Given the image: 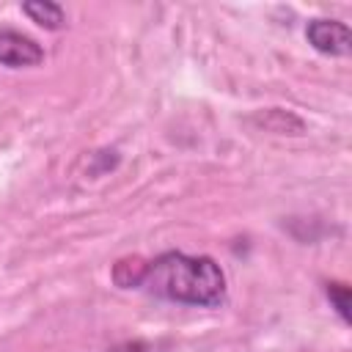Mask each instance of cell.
Wrapping results in <instances>:
<instances>
[{"label": "cell", "mask_w": 352, "mask_h": 352, "mask_svg": "<svg viewBox=\"0 0 352 352\" xmlns=\"http://www.w3.org/2000/svg\"><path fill=\"white\" fill-rule=\"evenodd\" d=\"M305 38L322 55L346 58L352 52V33L338 19H311L305 28Z\"/></svg>", "instance_id": "2"}, {"label": "cell", "mask_w": 352, "mask_h": 352, "mask_svg": "<svg viewBox=\"0 0 352 352\" xmlns=\"http://www.w3.org/2000/svg\"><path fill=\"white\" fill-rule=\"evenodd\" d=\"M138 289L182 305L220 308L226 302V275L220 264L212 256H187L182 250H168L146 261Z\"/></svg>", "instance_id": "1"}, {"label": "cell", "mask_w": 352, "mask_h": 352, "mask_svg": "<svg viewBox=\"0 0 352 352\" xmlns=\"http://www.w3.org/2000/svg\"><path fill=\"white\" fill-rule=\"evenodd\" d=\"M327 300L333 302V308H336V314L341 316V322H352V314H349V302H352V297H349V286H344V283H327Z\"/></svg>", "instance_id": "5"}, {"label": "cell", "mask_w": 352, "mask_h": 352, "mask_svg": "<svg viewBox=\"0 0 352 352\" xmlns=\"http://www.w3.org/2000/svg\"><path fill=\"white\" fill-rule=\"evenodd\" d=\"M44 60L41 44L19 30H0V63L8 69H28Z\"/></svg>", "instance_id": "3"}, {"label": "cell", "mask_w": 352, "mask_h": 352, "mask_svg": "<svg viewBox=\"0 0 352 352\" xmlns=\"http://www.w3.org/2000/svg\"><path fill=\"white\" fill-rule=\"evenodd\" d=\"M22 11H25L36 25H41V28H47V30H60V28L66 25L63 8H60L58 3H52V0H28V3H22Z\"/></svg>", "instance_id": "4"}, {"label": "cell", "mask_w": 352, "mask_h": 352, "mask_svg": "<svg viewBox=\"0 0 352 352\" xmlns=\"http://www.w3.org/2000/svg\"><path fill=\"white\" fill-rule=\"evenodd\" d=\"M107 352H168V344L162 341H143V338H135V341H124Z\"/></svg>", "instance_id": "6"}]
</instances>
